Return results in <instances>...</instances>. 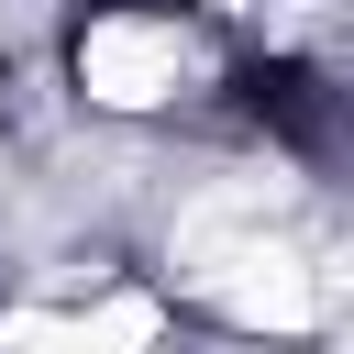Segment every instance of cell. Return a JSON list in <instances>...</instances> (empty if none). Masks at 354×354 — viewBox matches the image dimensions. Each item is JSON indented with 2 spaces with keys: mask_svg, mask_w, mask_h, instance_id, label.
<instances>
[{
  "mask_svg": "<svg viewBox=\"0 0 354 354\" xmlns=\"http://www.w3.org/2000/svg\"><path fill=\"white\" fill-rule=\"evenodd\" d=\"M177 77H188V44L155 11H100L77 33V88L100 111H155V100H177Z\"/></svg>",
  "mask_w": 354,
  "mask_h": 354,
  "instance_id": "6da1fadb",
  "label": "cell"
},
{
  "mask_svg": "<svg viewBox=\"0 0 354 354\" xmlns=\"http://www.w3.org/2000/svg\"><path fill=\"white\" fill-rule=\"evenodd\" d=\"M221 299H232V321H277V332H299V321H310V277H299L288 254H266V243L221 266Z\"/></svg>",
  "mask_w": 354,
  "mask_h": 354,
  "instance_id": "7a4b0ae2",
  "label": "cell"
},
{
  "mask_svg": "<svg viewBox=\"0 0 354 354\" xmlns=\"http://www.w3.org/2000/svg\"><path fill=\"white\" fill-rule=\"evenodd\" d=\"M11 343H155V299H100V310H77V321H44V310H22V321H0Z\"/></svg>",
  "mask_w": 354,
  "mask_h": 354,
  "instance_id": "3957f363",
  "label": "cell"
}]
</instances>
